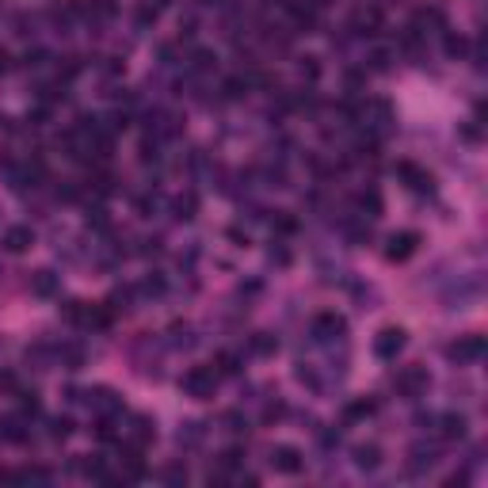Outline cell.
<instances>
[{"label":"cell","instance_id":"cell-1","mask_svg":"<svg viewBox=\"0 0 488 488\" xmlns=\"http://www.w3.org/2000/svg\"><path fill=\"white\" fill-rule=\"evenodd\" d=\"M180 389H183V397H191V401H210L218 393V370L214 366H191L180 378Z\"/></svg>","mask_w":488,"mask_h":488},{"label":"cell","instance_id":"cell-2","mask_svg":"<svg viewBox=\"0 0 488 488\" xmlns=\"http://www.w3.org/2000/svg\"><path fill=\"white\" fill-rule=\"evenodd\" d=\"M393 385H397V393L405 401H420L431 385V374H427V366H405V370H397Z\"/></svg>","mask_w":488,"mask_h":488},{"label":"cell","instance_id":"cell-3","mask_svg":"<svg viewBox=\"0 0 488 488\" xmlns=\"http://www.w3.org/2000/svg\"><path fill=\"white\" fill-rule=\"evenodd\" d=\"M480 355H485V336H480V332H469V336L454 339V343L447 348V359H450V363H458V366L477 363Z\"/></svg>","mask_w":488,"mask_h":488},{"label":"cell","instance_id":"cell-4","mask_svg":"<svg viewBox=\"0 0 488 488\" xmlns=\"http://www.w3.org/2000/svg\"><path fill=\"white\" fill-rule=\"evenodd\" d=\"M408 343V332L401 328V324H389V328H381L378 336H374V355L378 359H397L401 351H405Z\"/></svg>","mask_w":488,"mask_h":488},{"label":"cell","instance_id":"cell-5","mask_svg":"<svg viewBox=\"0 0 488 488\" xmlns=\"http://www.w3.org/2000/svg\"><path fill=\"white\" fill-rule=\"evenodd\" d=\"M348 31L351 34H378L381 31V8L378 4H359L348 19Z\"/></svg>","mask_w":488,"mask_h":488},{"label":"cell","instance_id":"cell-6","mask_svg":"<svg viewBox=\"0 0 488 488\" xmlns=\"http://www.w3.org/2000/svg\"><path fill=\"white\" fill-rule=\"evenodd\" d=\"M313 336L321 339V343H332V339L339 343V339L348 336V321H343L339 313H321L313 321Z\"/></svg>","mask_w":488,"mask_h":488},{"label":"cell","instance_id":"cell-7","mask_svg":"<svg viewBox=\"0 0 488 488\" xmlns=\"http://www.w3.org/2000/svg\"><path fill=\"white\" fill-rule=\"evenodd\" d=\"M416 244H420V233H412V229L393 233V237H389V248H385V259L389 264H405V259L416 252Z\"/></svg>","mask_w":488,"mask_h":488},{"label":"cell","instance_id":"cell-8","mask_svg":"<svg viewBox=\"0 0 488 488\" xmlns=\"http://www.w3.org/2000/svg\"><path fill=\"white\" fill-rule=\"evenodd\" d=\"M267 462H271L275 473H286V477H294V473H301V450H298V447H275Z\"/></svg>","mask_w":488,"mask_h":488},{"label":"cell","instance_id":"cell-9","mask_svg":"<svg viewBox=\"0 0 488 488\" xmlns=\"http://www.w3.org/2000/svg\"><path fill=\"white\" fill-rule=\"evenodd\" d=\"M153 438H157V423H153L149 416H134L130 427H126V438H123V443H134V447L145 450Z\"/></svg>","mask_w":488,"mask_h":488},{"label":"cell","instance_id":"cell-10","mask_svg":"<svg viewBox=\"0 0 488 488\" xmlns=\"http://www.w3.org/2000/svg\"><path fill=\"white\" fill-rule=\"evenodd\" d=\"M34 244V233L27 229V225H12V229H4V237H0V248L12 252V256H19V252H27Z\"/></svg>","mask_w":488,"mask_h":488},{"label":"cell","instance_id":"cell-11","mask_svg":"<svg viewBox=\"0 0 488 488\" xmlns=\"http://www.w3.org/2000/svg\"><path fill=\"white\" fill-rule=\"evenodd\" d=\"M88 405L96 408L100 416H118V412H123V397H115V389H107V385L92 389V393H88Z\"/></svg>","mask_w":488,"mask_h":488},{"label":"cell","instance_id":"cell-12","mask_svg":"<svg viewBox=\"0 0 488 488\" xmlns=\"http://www.w3.org/2000/svg\"><path fill=\"white\" fill-rule=\"evenodd\" d=\"M397 176H401V180H405L412 191H431V183H435V180H431V172L416 168L412 160H401V165H397Z\"/></svg>","mask_w":488,"mask_h":488},{"label":"cell","instance_id":"cell-13","mask_svg":"<svg viewBox=\"0 0 488 488\" xmlns=\"http://www.w3.org/2000/svg\"><path fill=\"white\" fill-rule=\"evenodd\" d=\"M58 290H61V279L54 271H46V267H42V271L31 275V294H34V298H54Z\"/></svg>","mask_w":488,"mask_h":488},{"label":"cell","instance_id":"cell-14","mask_svg":"<svg viewBox=\"0 0 488 488\" xmlns=\"http://www.w3.org/2000/svg\"><path fill=\"white\" fill-rule=\"evenodd\" d=\"M435 462H438V450H435V447H427V443H416V447L408 450V469H412V473L431 469Z\"/></svg>","mask_w":488,"mask_h":488},{"label":"cell","instance_id":"cell-15","mask_svg":"<svg viewBox=\"0 0 488 488\" xmlns=\"http://www.w3.org/2000/svg\"><path fill=\"white\" fill-rule=\"evenodd\" d=\"M351 458H355V465L363 473H374L381 465V447H378V443H363V447L351 450Z\"/></svg>","mask_w":488,"mask_h":488},{"label":"cell","instance_id":"cell-16","mask_svg":"<svg viewBox=\"0 0 488 488\" xmlns=\"http://www.w3.org/2000/svg\"><path fill=\"white\" fill-rule=\"evenodd\" d=\"M465 427H469V423H465L462 412H447L443 420H438V435L447 438V443H458V438H465Z\"/></svg>","mask_w":488,"mask_h":488},{"label":"cell","instance_id":"cell-17","mask_svg":"<svg viewBox=\"0 0 488 488\" xmlns=\"http://www.w3.org/2000/svg\"><path fill=\"white\" fill-rule=\"evenodd\" d=\"M172 210H176V222H195V214H199V195H195V191L176 195Z\"/></svg>","mask_w":488,"mask_h":488},{"label":"cell","instance_id":"cell-18","mask_svg":"<svg viewBox=\"0 0 488 488\" xmlns=\"http://www.w3.org/2000/svg\"><path fill=\"white\" fill-rule=\"evenodd\" d=\"M0 438H4V443H23L27 438V420L23 416H4V420H0Z\"/></svg>","mask_w":488,"mask_h":488},{"label":"cell","instance_id":"cell-19","mask_svg":"<svg viewBox=\"0 0 488 488\" xmlns=\"http://www.w3.org/2000/svg\"><path fill=\"white\" fill-rule=\"evenodd\" d=\"M248 351H252V355H259V359H267V355L279 351V339H275L271 332H256V336L248 339Z\"/></svg>","mask_w":488,"mask_h":488},{"label":"cell","instance_id":"cell-20","mask_svg":"<svg viewBox=\"0 0 488 488\" xmlns=\"http://www.w3.org/2000/svg\"><path fill=\"white\" fill-rule=\"evenodd\" d=\"M366 123H374V126H385V123H393V107H389L385 100H370L366 103Z\"/></svg>","mask_w":488,"mask_h":488},{"label":"cell","instance_id":"cell-21","mask_svg":"<svg viewBox=\"0 0 488 488\" xmlns=\"http://www.w3.org/2000/svg\"><path fill=\"white\" fill-rule=\"evenodd\" d=\"M355 206H359V218H381V195L378 191H363L355 199Z\"/></svg>","mask_w":488,"mask_h":488},{"label":"cell","instance_id":"cell-22","mask_svg":"<svg viewBox=\"0 0 488 488\" xmlns=\"http://www.w3.org/2000/svg\"><path fill=\"white\" fill-rule=\"evenodd\" d=\"M58 359L65 370H81L84 366V348L81 343H65V348H58Z\"/></svg>","mask_w":488,"mask_h":488},{"label":"cell","instance_id":"cell-23","mask_svg":"<svg viewBox=\"0 0 488 488\" xmlns=\"http://www.w3.org/2000/svg\"><path fill=\"white\" fill-rule=\"evenodd\" d=\"M374 408H378V405H374L370 397H359V401H351V405L343 408V420H348V423H355V420H366V416H370Z\"/></svg>","mask_w":488,"mask_h":488},{"label":"cell","instance_id":"cell-24","mask_svg":"<svg viewBox=\"0 0 488 488\" xmlns=\"http://www.w3.org/2000/svg\"><path fill=\"white\" fill-rule=\"evenodd\" d=\"M176 438H180V447H199V443H202V423L187 420V423L180 427V435H176Z\"/></svg>","mask_w":488,"mask_h":488},{"label":"cell","instance_id":"cell-25","mask_svg":"<svg viewBox=\"0 0 488 488\" xmlns=\"http://www.w3.org/2000/svg\"><path fill=\"white\" fill-rule=\"evenodd\" d=\"M84 16L96 23V19H111L115 16V0H92L88 8H84Z\"/></svg>","mask_w":488,"mask_h":488},{"label":"cell","instance_id":"cell-26","mask_svg":"<svg viewBox=\"0 0 488 488\" xmlns=\"http://www.w3.org/2000/svg\"><path fill=\"white\" fill-rule=\"evenodd\" d=\"M222 92H225V100H240V96L248 92V81H244V76H229V81L222 84Z\"/></svg>","mask_w":488,"mask_h":488},{"label":"cell","instance_id":"cell-27","mask_svg":"<svg viewBox=\"0 0 488 488\" xmlns=\"http://www.w3.org/2000/svg\"><path fill=\"white\" fill-rule=\"evenodd\" d=\"M420 27H443V12L438 8H420L416 12V31Z\"/></svg>","mask_w":488,"mask_h":488},{"label":"cell","instance_id":"cell-28","mask_svg":"<svg viewBox=\"0 0 488 488\" xmlns=\"http://www.w3.org/2000/svg\"><path fill=\"white\" fill-rule=\"evenodd\" d=\"M214 54H210V50H195V54H191V69H195V73H210V69H214Z\"/></svg>","mask_w":488,"mask_h":488},{"label":"cell","instance_id":"cell-29","mask_svg":"<svg viewBox=\"0 0 488 488\" xmlns=\"http://www.w3.org/2000/svg\"><path fill=\"white\" fill-rule=\"evenodd\" d=\"M76 431V423L69 420V416H58V420H50V438H69Z\"/></svg>","mask_w":488,"mask_h":488},{"label":"cell","instance_id":"cell-30","mask_svg":"<svg viewBox=\"0 0 488 488\" xmlns=\"http://www.w3.org/2000/svg\"><path fill=\"white\" fill-rule=\"evenodd\" d=\"M294 378L301 381V385H309V389H321V378H317V370L309 363H298V370H294Z\"/></svg>","mask_w":488,"mask_h":488},{"label":"cell","instance_id":"cell-31","mask_svg":"<svg viewBox=\"0 0 488 488\" xmlns=\"http://www.w3.org/2000/svg\"><path fill=\"white\" fill-rule=\"evenodd\" d=\"M366 69H370V73H385L389 69V50H370V58H366Z\"/></svg>","mask_w":488,"mask_h":488},{"label":"cell","instance_id":"cell-32","mask_svg":"<svg viewBox=\"0 0 488 488\" xmlns=\"http://www.w3.org/2000/svg\"><path fill=\"white\" fill-rule=\"evenodd\" d=\"M141 294L145 298H160L165 294V275H149V279L141 282Z\"/></svg>","mask_w":488,"mask_h":488},{"label":"cell","instance_id":"cell-33","mask_svg":"<svg viewBox=\"0 0 488 488\" xmlns=\"http://www.w3.org/2000/svg\"><path fill=\"white\" fill-rule=\"evenodd\" d=\"M240 462H244V450H240V447L222 450V458H218V465H222V469H237Z\"/></svg>","mask_w":488,"mask_h":488},{"label":"cell","instance_id":"cell-34","mask_svg":"<svg viewBox=\"0 0 488 488\" xmlns=\"http://www.w3.org/2000/svg\"><path fill=\"white\" fill-rule=\"evenodd\" d=\"M267 259H271V264H279V267H286V264H290V248L282 244V240H271V248H267Z\"/></svg>","mask_w":488,"mask_h":488},{"label":"cell","instance_id":"cell-35","mask_svg":"<svg viewBox=\"0 0 488 488\" xmlns=\"http://www.w3.org/2000/svg\"><path fill=\"white\" fill-rule=\"evenodd\" d=\"M443 46H447V58H462V54L469 50V46H465V39H462V34H454V31L447 34V42H443Z\"/></svg>","mask_w":488,"mask_h":488},{"label":"cell","instance_id":"cell-36","mask_svg":"<svg viewBox=\"0 0 488 488\" xmlns=\"http://www.w3.org/2000/svg\"><path fill=\"white\" fill-rule=\"evenodd\" d=\"M172 343L176 348H195V336H191L187 324H172Z\"/></svg>","mask_w":488,"mask_h":488},{"label":"cell","instance_id":"cell-37","mask_svg":"<svg viewBox=\"0 0 488 488\" xmlns=\"http://www.w3.org/2000/svg\"><path fill=\"white\" fill-rule=\"evenodd\" d=\"M222 423H225V431H233V435L248 431V420H244L240 412H225V416H222Z\"/></svg>","mask_w":488,"mask_h":488},{"label":"cell","instance_id":"cell-38","mask_svg":"<svg viewBox=\"0 0 488 488\" xmlns=\"http://www.w3.org/2000/svg\"><path fill=\"white\" fill-rule=\"evenodd\" d=\"M218 374H240V359L222 351V355H218Z\"/></svg>","mask_w":488,"mask_h":488},{"label":"cell","instance_id":"cell-39","mask_svg":"<svg viewBox=\"0 0 488 488\" xmlns=\"http://www.w3.org/2000/svg\"><path fill=\"white\" fill-rule=\"evenodd\" d=\"M298 69H301V76H306V81H317V76H321V61H317V58H301Z\"/></svg>","mask_w":488,"mask_h":488},{"label":"cell","instance_id":"cell-40","mask_svg":"<svg viewBox=\"0 0 488 488\" xmlns=\"http://www.w3.org/2000/svg\"><path fill=\"white\" fill-rule=\"evenodd\" d=\"M84 222H88L92 225V229H107V210H103V206H96V210H88V218H84Z\"/></svg>","mask_w":488,"mask_h":488},{"label":"cell","instance_id":"cell-41","mask_svg":"<svg viewBox=\"0 0 488 488\" xmlns=\"http://www.w3.org/2000/svg\"><path fill=\"white\" fill-rule=\"evenodd\" d=\"M19 405H23V412L27 416H39V393H19Z\"/></svg>","mask_w":488,"mask_h":488},{"label":"cell","instance_id":"cell-42","mask_svg":"<svg viewBox=\"0 0 488 488\" xmlns=\"http://www.w3.org/2000/svg\"><path fill=\"white\" fill-rule=\"evenodd\" d=\"M165 480H168V485H183V480H187V469H183V465H168Z\"/></svg>","mask_w":488,"mask_h":488},{"label":"cell","instance_id":"cell-43","mask_svg":"<svg viewBox=\"0 0 488 488\" xmlns=\"http://www.w3.org/2000/svg\"><path fill=\"white\" fill-rule=\"evenodd\" d=\"M282 412H286V405H282V401H271V405L264 408V423H275Z\"/></svg>","mask_w":488,"mask_h":488},{"label":"cell","instance_id":"cell-44","mask_svg":"<svg viewBox=\"0 0 488 488\" xmlns=\"http://www.w3.org/2000/svg\"><path fill=\"white\" fill-rule=\"evenodd\" d=\"M294 225H298V222H294V218H286V214L279 210V218H275V229H279V233H294Z\"/></svg>","mask_w":488,"mask_h":488},{"label":"cell","instance_id":"cell-45","mask_svg":"<svg viewBox=\"0 0 488 488\" xmlns=\"http://www.w3.org/2000/svg\"><path fill=\"white\" fill-rule=\"evenodd\" d=\"M149 23H157V8H141L138 12V27H149Z\"/></svg>","mask_w":488,"mask_h":488},{"label":"cell","instance_id":"cell-46","mask_svg":"<svg viewBox=\"0 0 488 488\" xmlns=\"http://www.w3.org/2000/svg\"><path fill=\"white\" fill-rule=\"evenodd\" d=\"M259 294V282H240V298H256Z\"/></svg>","mask_w":488,"mask_h":488},{"label":"cell","instance_id":"cell-47","mask_svg":"<svg viewBox=\"0 0 488 488\" xmlns=\"http://www.w3.org/2000/svg\"><path fill=\"white\" fill-rule=\"evenodd\" d=\"M0 389H4V393H12V389H16V378H12L8 370H0Z\"/></svg>","mask_w":488,"mask_h":488},{"label":"cell","instance_id":"cell-48","mask_svg":"<svg viewBox=\"0 0 488 488\" xmlns=\"http://www.w3.org/2000/svg\"><path fill=\"white\" fill-rule=\"evenodd\" d=\"M462 141H480V130L477 126H462Z\"/></svg>","mask_w":488,"mask_h":488},{"label":"cell","instance_id":"cell-49","mask_svg":"<svg viewBox=\"0 0 488 488\" xmlns=\"http://www.w3.org/2000/svg\"><path fill=\"white\" fill-rule=\"evenodd\" d=\"M4 69H8V54L0 50V73H4Z\"/></svg>","mask_w":488,"mask_h":488},{"label":"cell","instance_id":"cell-50","mask_svg":"<svg viewBox=\"0 0 488 488\" xmlns=\"http://www.w3.org/2000/svg\"><path fill=\"white\" fill-rule=\"evenodd\" d=\"M324 4H332V0H313V8H324Z\"/></svg>","mask_w":488,"mask_h":488},{"label":"cell","instance_id":"cell-51","mask_svg":"<svg viewBox=\"0 0 488 488\" xmlns=\"http://www.w3.org/2000/svg\"><path fill=\"white\" fill-rule=\"evenodd\" d=\"M157 4H168V0H157Z\"/></svg>","mask_w":488,"mask_h":488},{"label":"cell","instance_id":"cell-52","mask_svg":"<svg viewBox=\"0 0 488 488\" xmlns=\"http://www.w3.org/2000/svg\"><path fill=\"white\" fill-rule=\"evenodd\" d=\"M267 4H275V0H267Z\"/></svg>","mask_w":488,"mask_h":488}]
</instances>
